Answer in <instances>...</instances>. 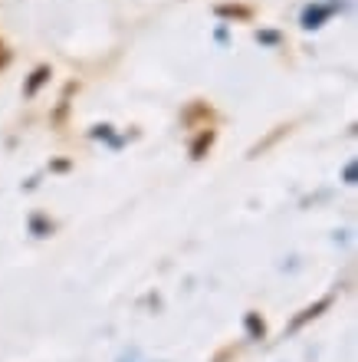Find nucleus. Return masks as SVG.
Instances as JSON below:
<instances>
[{
    "mask_svg": "<svg viewBox=\"0 0 358 362\" xmlns=\"http://www.w3.org/2000/svg\"><path fill=\"white\" fill-rule=\"evenodd\" d=\"M7 59H10V53H7V47H4V40H0V69L7 66Z\"/></svg>",
    "mask_w": 358,
    "mask_h": 362,
    "instance_id": "f257e3e1",
    "label": "nucleus"
}]
</instances>
